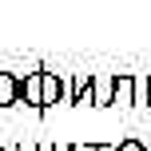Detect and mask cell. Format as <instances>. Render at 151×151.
Listing matches in <instances>:
<instances>
[{"label": "cell", "instance_id": "1", "mask_svg": "<svg viewBox=\"0 0 151 151\" xmlns=\"http://www.w3.org/2000/svg\"><path fill=\"white\" fill-rule=\"evenodd\" d=\"M20 104H28L32 111L44 115V64L32 72H24V83H20Z\"/></svg>", "mask_w": 151, "mask_h": 151}, {"label": "cell", "instance_id": "2", "mask_svg": "<svg viewBox=\"0 0 151 151\" xmlns=\"http://www.w3.org/2000/svg\"><path fill=\"white\" fill-rule=\"evenodd\" d=\"M68 104L76 107H96V72H76L72 83H68Z\"/></svg>", "mask_w": 151, "mask_h": 151}, {"label": "cell", "instance_id": "3", "mask_svg": "<svg viewBox=\"0 0 151 151\" xmlns=\"http://www.w3.org/2000/svg\"><path fill=\"white\" fill-rule=\"evenodd\" d=\"M64 99H68V80H64L60 72L44 68V111L56 107V104H64Z\"/></svg>", "mask_w": 151, "mask_h": 151}, {"label": "cell", "instance_id": "4", "mask_svg": "<svg viewBox=\"0 0 151 151\" xmlns=\"http://www.w3.org/2000/svg\"><path fill=\"white\" fill-rule=\"evenodd\" d=\"M20 83H24L20 72H0V107H16L20 104Z\"/></svg>", "mask_w": 151, "mask_h": 151}, {"label": "cell", "instance_id": "5", "mask_svg": "<svg viewBox=\"0 0 151 151\" xmlns=\"http://www.w3.org/2000/svg\"><path fill=\"white\" fill-rule=\"evenodd\" d=\"M115 107H135V76L115 72Z\"/></svg>", "mask_w": 151, "mask_h": 151}, {"label": "cell", "instance_id": "6", "mask_svg": "<svg viewBox=\"0 0 151 151\" xmlns=\"http://www.w3.org/2000/svg\"><path fill=\"white\" fill-rule=\"evenodd\" d=\"M115 104V72H96V107Z\"/></svg>", "mask_w": 151, "mask_h": 151}, {"label": "cell", "instance_id": "7", "mask_svg": "<svg viewBox=\"0 0 151 151\" xmlns=\"http://www.w3.org/2000/svg\"><path fill=\"white\" fill-rule=\"evenodd\" d=\"M147 91H151V76H135V107H147Z\"/></svg>", "mask_w": 151, "mask_h": 151}, {"label": "cell", "instance_id": "8", "mask_svg": "<svg viewBox=\"0 0 151 151\" xmlns=\"http://www.w3.org/2000/svg\"><path fill=\"white\" fill-rule=\"evenodd\" d=\"M119 151H147V143H143L139 135H123V139H119Z\"/></svg>", "mask_w": 151, "mask_h": 151}, {"label": "cell", "instance_id": "9", "mask_svg": "<svg viewBox=\"0 0 151 151\" xmlns=\"http://www.w3.org/2000/svg\"><path fill=\"white\" fill-rule=\"evenodd\" d=\"M12 151H40V143H28V139H20V143H16Z\"/></svg>", "mask_w": 151, "mask_h": 151}, {"label": "cell", "instance_id": "10", "mask_svg": "<svg viewBox=\"0 0 151 151\" xmlns=\"http://www.w3.org/2000/svg\"><path fill=\"white\" fill-rule=\"evenodd\" d=\"M76 151H99V143H76Z\"/></svg>", "mask_w": 151, "mask_h": 151}, {"label": "cell", "instance_id": "11", "mask_svg": "<svg viewBox=\"0 0 151 151\" xmlns=\"http://www.w3.org/2000/svg\"><path fill=\"white\" fill-rule=\"evenodd\" d=\"M99 151H119V143H99Z\"/></svg>", "mask_w": 151, "mask_h": 151}, {"label": "cell", "instance_id": "12", "mask_svg": "<svg viewBox=\"0 0 151 151\" xmlns=\"http://www.w3.org/2000/svg\"><path fill=\"white\" fill-rule=\"evenodd\" d=\"M40 151H60V147H52V143H40Z\"/></svg>", "mask_w": 151, "mask_h": 151}, {"label": "cell", "instance_id": "13", "mask_svg": "<svg viewBox=\"0 0 151 151\" xmlns=\"http://www.w3.org/2000/svg\"><path fill=\"white\" fill-rule=\"evenodd\" d=\"M60 151H76V143H64V147H60Z\"/></svg>", "mask_w": 151, "mask_h": 151}, {"label": "cell", "instance_id": "14", "mask_svg": "<svg viewBox=\"0 0 151 151\" xmlns=\"http://www.w3.org/2000/svg\"><path fill=\"white\" fill-rule=\"evenodd\" d=\"M0 151H4V143H0Z\"/></svg>", "mask_w": 151, "mask_h": 151}]
</instances>
